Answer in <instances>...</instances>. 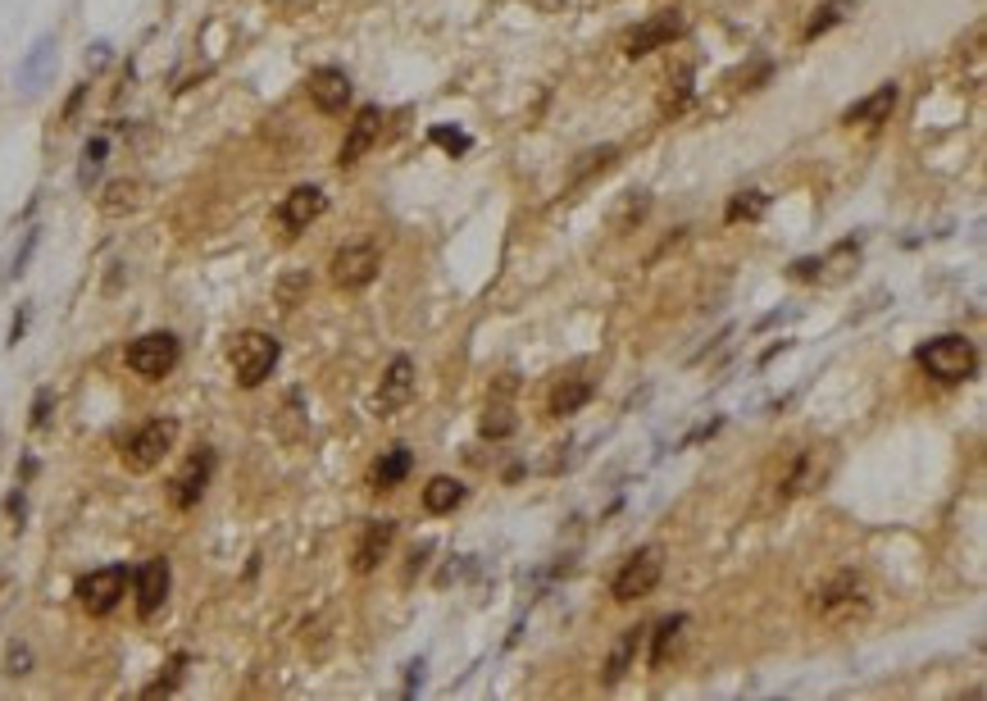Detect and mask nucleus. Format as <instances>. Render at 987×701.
Wrapping results in <instances>:
<instances>
[{"mask_svg":"<svg viewBox=\"0 0 987 701\" xmlns=\"http://www.w3.org/2000/svg\"><path fill=\"white\" fill-rule=\"evenodd\" d=\"M870 611H874V592H870V584H865V574H855V569L832 574L828 584H819V588L810 592V615H815L819 624H832V629L860 624Z\"/></svg>","mask_w":987,"mask_h":701,"instance_id":"nucleus-1","label":"nucleus"},{"mask_svg":"<svg viewBox=\"0 0 987 701\" xmlns=\"http://www.w3.org/2000/svg\"><path fill=\"white\" fill-rule=\"evenodd\" d=\"M915 360H919V370L929 374L933 383L955 387V383H969L974 378V370H978V347L965 338V332H942V338L923 342L915 351Z\"/></svg>","mask_w":987,"mask_h":701,"instance_id":"nucleus-2","label":"nucleus"},{"mask_svg":"<svg viewBox=\"0 0 987 701\" xmlns=\"http://www.w3.org/2000/svg\"><path fill=\"white\" fill-rule=\"evenodd\" d=\"M660 578H665V546H656V542L637 546V552L620 565V574L610 578V597L614 601H642L660 588Z\"/></svg>","mask_w":987,"mask_h":701,"instance_id":"nucleus-3","label":"nucleus"},{"mask_svg":"<svg viewBox=\"0 0 987 701\" xmlns=\"http://www.w3.org/2000/svg\"><path fill=\"white\" fill-rule=\"evenodd\" d=\"M277 355H283V351H277V338H269V332H260V328L237 332L232 347H228V364H232V374H237L241 387H260L273 374Z\"/></svg>","mask_w":987,"mask_h":701,"instance_id":"nucleus-4","label":"nucleus"},{"mask_svg":"<svg viewBox=\"0 0 987 701\" xmlns=\"http://www.w3.org/2000/svg\"><path fill=\"white\" fill-rule=\"evenodd\" d=\"M173 442H178V419H150L123 442V465L133 474H150L173 451Z\"/></svg>","mask_w":987,"mask_h":701,"instance_id":"nucleus-5","label":"nucleus"},{"mask_svg":"<svg viewBox=\"0 0 987 701\" xmlns=\"http://www.w3.org/2000/svg\"><path fill=\"white\" fill-rule=\"evenodd\" d=\"M178 355H182V347L173 332H141L137 342H128V370L146 383H160L178 370Z\"/></svg>","mask_w":987,"mask_h":701,"instance_id":"nucleus-6","label":"nucleus"},{"mask_svg":"<svg viewBox=\"0 0 987 701\" xmlns=\"http://www.w3.org/2000/svg\"><path fill=\"white\" fill-rule=\"evenodd\" d=\"M378 269H383V251L374 247V241H351V247H342L332 256V264H328L332 287H342V292L368 287L378 279Z\"/></svg>","mask_w":987,"mask_h":701,"instance_id":"nucleus-7","label":"nucleus"},{"mask_svg":"<svg viewBox=\"0 0 987 701\" xmlns=\"http://www.w3.org/2000/svg\"><path fill=\"white\" fill-rule=\"evenodd\" d=\"M123 592H128V569L123 565H105L78 578V606L87 615H110L123 601Z\"/></svg>","mask_w":987,"mask_h":701,"instance_id":"nucleus-8","label":"nucleus"},{"mask_svg":"<svg viewBox=\"0 0 987 701\" xmlns=\"http://www.w3.org/2000/svg\"><path fill=\"white\" fill-rule=\"evenodd\" d=\"M683 33H688V14L683 10H660L656 19L637 23L633 33L624 37V55L628 59H642V55H651V50H665L669 42H678Z\"/></svg>","mask_w":987,"mask_h":701,"instance_id":"nucleus-9","label":"nucleus"},{"mask_svg":"<svg viewBox=\"0 0 987 701\" xmlns=\"http://www.w3.org/2000/svg\"><path fill=\"white\" fill-rule=\"evenodd\" d=\"M209 478H214V451H209V446H196V451L188 455V465H182V474L169 483V501H173L178 510L201 506Z\"/></svg>","mask_w":987,"mask_h":701,"instance_id":"nucleus-10","label":"nucleus"},{"mask_svg":"<svg viewBox=\"0 0 987 701\" xmlns=\"http://www.w3.org/2000/svg\"><path fill=\"white\" fill-rule=\"evenodd\" d=\"M828 478V451L824 446H806L787 465V474L779 478V501H792L801 493H815V487Z\"/></svg>","mask_w":987,"mask_h":701,"instance_id":"nucleus-11","label":"nucleus"},{"mask_svg":"<svg viewBox=\"0 0 987 701\" xmlns=\"http://www.w3.org/2000/svg\"><path fill=\"white\" fill-rule=\"evenodd\" d=\"M324 210H328V196L319 188H296V192L283 196V205H277V228H283L287 237H300L315 219H324Z\"/></svg>","mask_w":987,"mask_h":701,"instance_id":"nucleus-12","label":"nucleus"},{"mask_svg":"<svg viewBox=\"0 0 987 701\" xmlns=\"http://www.w3.org/2000/svg\"><path fill=\"white\" fill-rule=\"evenodd\" d=\"M897 97H901V87L883 82V87L870 91L865 101H855V105L842 110V124L847 128H878V124H887V118H892V110H897Z\"/></svg>","mask_w":987,"mask_h":701,"instance_id":"nucleus-13","label":"nucleus"},{"mask_svg":"<svg viewBox=\"0 0 987 701\" xmlns=\"http://www.w3.org/2000/svg\"><path fill=\"white\" fill-rule=\"evenodd\" d=\"M378 133H383V110H378V105H364V110L351 118L347 142H342V150H337V165H342V169L360 165V160H364V150L378 142Z\"/></svg>","mask_w":987,"mask_h":701,"instance_id":"nucleus-14","label":"nucleus"},{"mask_svg":"<svg viewBox=\"0 0 987 701\" xmlns=\"http://www.w3.org/2000/svg\"><path fill=\"white\" fill-rule=\"evenodd\" d=\"M169 561L164 556H156V561H146L141 569H137V615L141 620H150V615H160L164 611V601H169Z\"/></svg>","mask_w":987,"mask_h":701,"instance_id":"nucleus-15","label":"nucleus"},{"mask_svg":"<svg viewBox=\"0 0 987 701\" xmlns=\"http://www.w3.org/2000/svg\"><path fill=\"white\" fill-rule=\"evenodd\" d=\"M305 87H310V101H315L319 114H342L351 105V91H355L347 69H315Z\"/></svg>","mask_w":987,"mask_h":701,"instance_id":"nucleus-16","label":"nucleus"},{"mask_svg":"<svg viewBox=\"0 0 987 701\" xmlns=\"http://www.w3.org/2000/svg\"><path fill=\"white\" fill-rule=\"evenodd\" d=\"M396 542V520H368L355 546V574H374Z\"/></svg>","mask_w":987,"mask_h":701,"instance_id":"nucleus-17","label":"nucleus"},{"mask_svg":"<svg viewBox=\"0 0 987 701\" xmlns=\"http://www.w3.org/2000/svg\"><path fill=\"white\" fill-rule=\"evenodd\" d=\"M415 396V360L396 355L383 374V387H378V415H396Z\"/></svg>","mask_w":987,"mask_h":701,"instance_id":"nucleus-18","label":"nucleus"},{"mask_svg":"<svg viewBox=\"0 0 987 701\" xmlns=\"http://www.w3.org/2000/svg\"><path fill=\"white\" fill-rule=\"evenodd\" d=\"M642 643H646V624H633V629H624L620 637H614L610 660H605V688H614V683L628 675L633 660H637V652H642Z\"/></svg>","mask_w":987,"mask_h":701,"instance_id":"nucleus-19","label":"nucleus"},{"mask_svg":"<svg viewBox=\"0 0 987 701\" xmlns=\"http://www.w3.org/2000/svg\"><path fill=\"white\" fill-rule=\"evenodd\" d=\"M592 392H597V387H592V378H565L560 387H555V392H551V406H546V410H551V419H565V415H578L582 406H588V402H592Z\"/></svg>","mask_w":987,"mask_h":701,"instance_id":"nucleus-20","label":"nucleus"},{"mask_svg":"<svg viewBox=\"0 0 987 701\" xmlns=\"http://www.w3.org/2000/svg\"><path fill=\"white\" fill-rule=\"evenodd\" d=\"M460 501H465V483L460 478H451V474L428 478V487H423V510L428 515H451Z\"/></svg>","mask_w":987,"mask_h":701,"instance_id":"nucleus-21","label":"nucleus"},{"mask_svg":"<svg viewBox=\"0 0 987 701\" xmlns=\"http://www.w3.org/2000/svg\"><path fill=\"white\" fill-rule=\"evenodd\" d=\"M410 470H415L410 446H392V451H383V461L374 465V493H392L396 483H406Z\"/></svg>","mask_w":987,"mask_h":701,"instance_id":"nucleus-22","label":"nucleus"},{"mask_svg":"<svg viewBox=\"0 0 987 701\" xmlns=\"http://www.w3.org/2000/svg\"><path fill=\"white\" fill-rule=\"evenodd\" d=\"M683 629H688V615H669L656 629H646V637H651V669H660L678 652V643H683Z\"/></svg>","mask_w":987,"mask_h":701,"instance_id":"nucleus-23","label":"nucleus"},{"mask_svg":"<svg viewBox=\"0 0 987 701\" xmlns=\"http://www.w3.org/2000/svg\"><path fill=\"white\" fill-rule=\"evenodd\" d=\"M141 196H146V182H137V178H118V182H110V188H105L101 210H105V215H133V210L141 205Z\"/></svg>","mask_w":987,"mask_h":701,"instance_id":"nucleus-24","label":"nucleus"},{"mask_svg":"<svg viewBox=\"0 0 987 701\" xmlns=\"http://www.w3.org/2000/svg\"><path fill=\"white\" fill-rule=\"evenodd\" d=\"M769 215V196L764 192H733L728 205H724V219L728 224H756Z\"/></svg>","mask_w":987,"mask_h":701,"instance_id":"nucleus-25","label":"nucleus"},{"mask_svg":"<svg viewBox=\"0 0 987 701\" xmlns=\"http://www.w3.org/2000/svg\"><path fill=\"white\" fill-rule=\"evenodd\" d=\"M519 429V415H514V406H506V402H491L487 410H483V419H478V433L487 438V442H501V438H510Z\"/></svg>","mask_w":987,"mask_h":701,"instance_id":"nucleus-26","label":"nucleus"},{"mask_svg":"<svg viewBox=\"0 0 987 701\" xmlns=\"http://www.w3.org/2000/svg\"><path fill=\"white\" fill-rule=\"evenodd\" d=\"M692 82H696V74H692V69H678V78H669V82H665V97H660V114H665V118L683 114V110L692 105V91H696Z\"/></svg>","mask_w":987,"mask_h":701,"instance_id":"nucleus-27","label":"nucleus"},{"mask_svg":"<svg viewBox=\"0 0 987 701\" xmlns=\"http://www.w3.org/2000/svg\"><path fill=\"white\" fill-rule=\"evenodd\" d=\"M847 10H851V0H828V5H819V10H815V19L806 23V33H801V37H806V42L824 37L828 27H838V23L847 19Z\"/></svg>","mask_w":987,"mask_h":701,"instance_id":"nucleus-28","label":"nucleus"},{"mask_svg":"<svg viewBox=\"0 0 987 701\" xmlns=\"http://www.w3.org/2000/svg\"><path fill=\"white\" fill-rule=\"evenodd\" d=\"M646 210H651V201H646V192H628V196L620 201V210H614V215H610V228H614V233H628L633 224H642V215H646Z\"/></svg>","mask_w":987,"mask_h":701,"instance_id":"nucleus-29","label":"nucleus"},{"mask_svg":"<svg viewBox=\"0 0 987 701\" xmlns=\"http://www.w3.org/2000/svg\"><path fill=\"white\" fill-rule=\"evenodd\" d=\"M614 156H620V150H614V146H592V150H582V156H578V165L569 169V188H578V182L588 178V173L605 169V165H610Z\"/></svg>","mask_w":987,"mask_h":701,"instance_id":"nucleus-30","label":"nucleus"},{"mask_svg":"<svg viewBox=\"0 0 987 701\" xmlns=\"http://www.w3.org/2000/svg\"><path fill=\"white\" fill-rule=\"evenodd\" d=\"M50 59H55V37H42L37 46H33V55H27V65H23V74H19V82L23 87H33L46 69H50Z\"/></svg>","mask_w":987,"mask_h":701,"instance_id":"nucleus-31","label":"nucleus"},{"mask_svg":"<svg viewBox=\"0 0 987 701\" xmlns=\"http://www.w3.org/2000/svg\"><path fill=\"white\" fill-rule=\"evenodd\" d=\"M105 137H97V142H87V156H82V173H78V182L82 188H91V178H97V169L105 165Z\"/></svg>","mask_w":987,"mask_h":701,"instance_id":"nucleus-32","label":"nucleus"},{"mask_svg":"<svg viewBox=\"0 0 987 701\" xmlns=\"http://www.w3.org/2000/svg\"><path fill=\"white\" fill-rule=\"evenodd\" d=\"M182 665H188V656H173V660H169V675H164L160 683H150V688H146V697H164V692H173V688H178V679H182Z\"/></svg>","mask_w":987,"mask_h":701,"instance_id":"nucleus-33","label":"nucleus"},{"mask_svg":"<svg viewBox=\"0 0 987 701\" xmlns=\"http://www.w3.org/2000/svg\"><path fill=\"white\" fill-rule=\"evenodd\" d=\"M428 137H433L438 146H446V150H451V156H465V150H469V137H465V133H451V128H433V133H428Z\"/></svg>","mask_w":987,"mask_h":701,"instance_id":"nucleus-34","label":"nucleus"},{"mask_svg":"<svg viewBox=\"0 0 987 701\" xmlns=\"http://www.w3.org/2000/svg\"><path fill=\"white\" fill-rule=\"evenodd\" d=\"M819 269H824V260H796V264L787 269V279H796V283H810V279H819Z\"/></svg>","mask_w":987,"mask_h":701,"instance_id":"nucleus-35","label":"nucleus"},{"mask_svg":"<svg viewBox=\"0 0 987 701\" xmlns=\"http://www.w3.org/2000/svg\"><path fill=\"white\" fill-rule=\"evenodd\" d=\"M33 247H37V233H27V237H23V247H19V256H14V264H10V279H19V273H23V264H27V256H33Z\"/></svg>","mask_w":987,"mask_h":701,"instance_id":"nucleus-36","label":"nucleus"},{"mask_svg":"<svg viewBox=\"0 0 987 701\" xmlns=\"http://www.w3.org/2000/svg\"><path fill=\"white\" fill-rule=\"evenodd\" d=\"M50 423V392H37V402H33V429H46Z\"/></svg>","mask_w":987,"mask_h":701,"instance_id":"nucleus-37","label":"nucleus"},{"mask_svg":"<svg viewBox=\"0 0 987 701\" xmlns=\"http://www.w3.org/2000/svg\"><path fill=\"white\" fill-rule=\"evenodd\" d=\"M27 665H33L27 647H14V652H10V675H14V679H19V675H27Z\"/></svg>","mask_w":987,"mask_h":701,"instance_id":"nucleus-38","label":"nucleus"},{"mask_svg":"<svg viewBox=\"0 0 987 701\" xmlns=\"http://www.w3.org/2000/svg\"><path fill=\"white\" fill-rule=\"evenodd\" d=\"M300 287H305V279H287L283 283V301H287V306H292V296H300Z\"/></svg>","mask_w":987,"mask_h":701,"instance_id":"nucleus-39","label":"nucleus"},{"mask_svg":"<svg viewBox=\"0 0 987 701\" xmlns=\"http://www.w3.org/2000/svg\"><path fill=\"white\" fill-rule=\"evenodd\" d=\"M23 328H27V310H23L19 319H14V332H10V342H19V338H23Z\"/></svg>","mask_w":987,"mask_h":701,"instance_id":"nucleus-40","label":"nucleus"}]
</instances>
